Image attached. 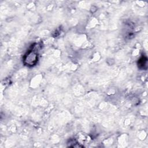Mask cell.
<instances>
[{
	"label": "cell",
	"mask_w": 148,
	"mask_h": 148,
	"mask_svg": "<svg viewBox=\"0 0 148 148\" xmlns=\"http://www.w3.org/2000/svg\"><path fill=\"white\" fill-rule=\"evenodd\" d=\"M38 60V54L36 50L32 49L29 50L25 55L24 62L25 65L32 66L34 65Z\"/></svg>",
	"instance_id": "1"
}]
</instances>
